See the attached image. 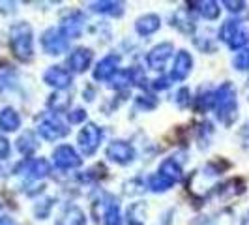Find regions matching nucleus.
I'll use <instances>...</instances> for the list:
<instances>
[{
    "label": "nucleus",
    "mask_w": 249,
    "mask_h": 225,
    "mask_svg": "<svg viewBox=\"0 0 249 225\" xmlns=\"http://www.w3.org/2000/svg\"><path fill=\"white\" fill-rule=\"evenodd\" d=\"M213 109L217 118L225 124L236 118V90L231 83H223L213 92Z\"/></svg>",
    "instance_id": "nucleus-1"
},
{
    "label": "nucleus",
    "mask_w": 249,
    "mask_h": 225,
    "mask_svg": "<svg viewBox=\"0 0 249 225\" xmlns=\"http://www.w3.org/2000/svg\"><path fill=\"white\" fill-rule=\"evenodd\" d=\"M101 137H103V131L96 124H87L81 133H79V147L83 150L85 156H92L96 150L100 149Z\"/></svg>",
    "instance_id": "nucleus-2"
},
{
    "label": "nucleus",
    "mask_w": 249,
    "mask_h": 225,
    "mask_svg": "<svg viewBox=\"0 0 249 225\" xmlns=\"http://www.w3.org/2000/svg\"><path fill=\"white\" fill-rule=\"evenodd\" d=\"M41 45L49 55H62L70 49V39L64 36L60 28H49L41 38Z\"/></svg>",
    "instance_id": "nucleus-3"
},
{
    "label": "nucleus",
    "mask_w": 249,
    "mask_h": 225,
    "mask_svg": "<svg viewBox=\"0 0 249 225\" xmlns=\"http://www.w3.org/2000/svg\"><path fill=\"white\" fill-rule=\"evenodd\" d=\"M53 160L58 169H75L83 163V158L77 154V150L70 145H60L53 152Z\"/></svg>",
    "instance_id": "nucleus-4"
},
{
    "label": "nucleus",
    "mask_w": 249,
    "mask_h": 225,
    "mask_svg": "<svg viewBox=\"0 0 249 225\" xmlns=\"http://www.w3.org/2000/svg\"><path fill=\"white\" fill-rule=\"evenodd\" d=\"M13 49L21 58L32 56V34L26 25H19L13 28Z\"/></svg>",
    "instance_id": "nucleus-5"
},
{
    "label": "nucleus",
    "mask_w": 249,
    "mask_h": 225,
    "mask_svg": "<svg viewBox=\"0 0 249 225\" xmlns=\"http://www.w3.org/2000/svg\"><path fill=\"white\" fill-rule=\"evenodd\" d=\"M107 158L120 165H127L135 160V150L125 141H112L107 147Z\"/></svg>",
    "instance_id": "nucleus-6"
},
{
    "label": "nucleus",
    "mask_w": 249,
    "mask_h": 225,
    "mask_svg": "<svg viewBox=\"0 0 249 225\" xmlns=\"http://www.w3.org/2000/svg\"><path fill=\"white\" fill-rule=\"evenodd\" d=\"M173 53H175V45L173 43H169V41H163L160 45H156L154 49L148 53V56H146V62L152 70H161L165 62L173 56Z\"/></svg>",
    "instance_id": "nucleus-7"
},
{
    "label": "nucleus",
    "mask_w": 249,
    "mask_h": 225,
    "mask_svg": "<svg viewBox=\"0 0 249 225\" xmlns=\"http://www.w3.org/2000/svg\"><path fill=\"white\" fill-rule=\"evenodd\" d=\"M118 64H120V56L114 53L103 56L94 70V79L96 81H109L112 75L118 72Z\"/></svg>",
    "instance_id": "nucleus-8"
},
{
    "label": "nucleus",
    "mask_w": 249,
    "mask_h": 225,
    "mask_svg": "<svg viewBox=\"0 0 249 225\" xmlns=\"http://www.w3.org/2000/svg\"><path fill=\"white\" fill-rule=\"evenodd\" d=\"M43 79H45L47 85L58 88V90H64V88H68L71 85V74H70L68 70L60 68V66L49 68V70L45 72V75H43Z\"/></svg>",
    "instance_id": "nucleus-9"
},
{
    "label": "nucleus",
    "mask_w": 249,
    "mask_h": 225,
    "mask_svg": "<svg viewBox=\"0 0 249 225\" xmlns=\"http://www.w3.org/2000/svg\"><path fill=\"white\" fill-rule=\"evenodd\" d=\"M193 66V58L187 51H180L175 56V64H173V72H171V81H184Z\"/></svg>",
    "instance_id": "nucleus-10"
},
{
    "label": "nucleus",
    "mask_w": 249,
    "mask_h": 225,
    "mask_svg": "<svg viewBox=\"0 0 249 225\" xmlns=\"http://www.w3.org/2000/svg\"><path fill=\"white\" fill-rule=\"evenodd\" d=\"M37 131L41 133V137H45L47 141H56V139L68 135L70 130H68L58 118H47V120H43V122L39 124Z\"/></svg>",
    "instance_id": "nucleus-11"
},
{
    "label": "nucleus",
    "mask_w": 249,
    "mask_h": 225,
    "mask_svg": "<svg viewBox=\"0 0 249 225\" xmlns=\"http://www.w3.org/2000/svg\"><path fill=\"white\" fill-rule=\"evenodd\" d=\"M90 64H92V51L85 49V47L75 49L73 53L68 56V66H70V70L75 72V74H81V72L88 70Z\"/></svg>",
    "instance_id": "nucleus-12"
},
{
    "label": "nucleus",
    "mask_w": 249,
    "mask_h": 225,
    "mask_svg": "<svg viewBox=\"0 0 249 225\" xmlns=\"http://www.w3.org/2000/svg\"><path fill=\"white\" fill-rule=\"evenodd\" d=\"M83 28H85V19H83V15L79 12L70 13L62 21V25H60V30H62L64 36L68 38V39L79 38L81 32H83Z\"/></svg>",
    "instance_id": "nucleus-13"
},
{
    "label": "nucleus",
    "mask_w": 249,
    "mask_h": 225,
    "mask_svg": "<svg viewBox=\"0 0 249 225\" xmlns=\"http://www.w3.org/2000/svg\"><path fill=\"white\" fill-rule=\"evenodd\" d=\"M160 26H161V19L156 13H148V15L139 17L137 23H135V30H137L141 36H150V34L158 32Z\"/></svg>",
    "instance_id": "nucleus-14"
},
{
    "label": "nucleus",
    "mask_w": 249,
    "mask_h": 225,
    "mask_svg": "<svg viewBox=\"0 0 249 225\" xmlns=\"http://www.w3.org/2000/svg\"><path fill=\"white\" fill-rule=\"evenodd\" d=\"M103 224L105 225H122V218H120V206L118 201L107 197V203H103Z\"/></svg>",
    "instance_id": "nucleus-15"
},
{
    "label": "nucleus",
    "mask_w": 249,
    "mask_h": 225,
    "mask_svg": "<svg viewBox=\"0 0 249 225\" xmlns=\"http://www.w3.org/2000/svg\"><path fill=\"white\" fill-rule=\"evenodd\" d=\"M58 225H87V216L79 206H68L58 220Z\"/></svg>",
    "instance_id": "nucleus-16"
},
{
    "label": "nucleus",
    "mask_w": 249,
    "mask_h": 225,
    "mask_svg": "<svg viewBox=\"0 0 249 225\" xmlns=\"http://www.w3.org/2000/svg\"><path fill=\"white\" fill-rule=\"evenodd\" d=\"M160 175H163L165 178H169L173 184L178 182L180 178H182V169H180V165L175 162V158H169V160H165V162L160 165V171H158Z\"/></svg>",
    "instance_id": "nucleus-17"
},
{
    "label": "nucleus",
    "mask_w": 249,
    "mask_h": 225,
    "mask_svg": "<svg viewBox=\"0 0 249 225\" xmlns=\"http://www.w3.org/2000/svg\"><path fill=\"white\" fill-rule=\"evenodd\" d=\"M244 26V23L240 21V19H229V21H225L221 28H219V32H217V36L221 41H225L227 45H229V41L232 39V38L236 36V32Z\"/></svg>",
    "instance_id": "nucleus-18"
},
{
    "label": "nucleus",
    "mask_w": 249,
    "mask_h": 225,
    "mask_svg": "<svg viewBox=\"0 0 249 225\" xmlns=\"http://www.w3.org/2000/svg\"><path fill=\"white\" fill-rule=\"evenodd\" d=\"M92 12H98V13H107V15H122L124 8L120 2H94L90 4Z\"/></svg>",
    "instance_id": "nucleus-19"
},
{
    "label": "nucleus",
    "mask_w": 249,
    "mask_h": 225,
    "mask_svg": "<svg viewBox=\"0 0 249 225\" xmlns=\"http://www.w3.org/2000/svg\"><path fill=\"white\" fill-rule=\"evenodd\" d=\"M195 6H199L197 10L204 19L213 21L219 17V4H215V2H195Z\"/></svg>",
    "instance_id": "nucleus-20"
},
{
    "label": "nucleus",
    "mask_w": 249,
    "mask_h": 225,
    "mask_svg": "<svg viewBox=\"0 0 249 225\" xmlns=\"http://www.w3.org/2000/svg\"><path fill=\"white\" fill-rule=\"evenodd\" d=\"M0 126L2 130H17L19 128V116L13 109H4L0 114Z\"/></svg>",
    "instance_id": "nucleus-21"
},
{
    "label": "nucleus",
    "mask_w": 249,
    "mask_h": 225,
    "mask_svg": "<svg viewBox=\"0 0 249 225\" xmlns=\"http://www.w3.org/2000/svg\"><path fill=\"white\" fill-rule=\"evenodd\" d=\"M171 186H173V182L169 178H165L163 175H160V173L152 175L148 180V188L152 191H156V193L158 191H167V189H171Z\"/></svg>",
    "instance_id": "nucleus-22"
},
{
    "label": "nucleus",
    "mask_w": 249,
    "mask_h": 225,
    "mask_svg": "<svg viewBox=\"0 0 249 225\" xmlns=\"http://www.w3.org/2000/svg\"><path fill=\"white\" fill-rule=\"evenodd\" d=\"M248 43H249V28L242 26L236 32V36L229 41V47L231 49H244Z\"/></svg>",
    "instance_id": "nucleus-23"
},
{
    "label": "nucleus",
    "mask_w": 249,
    "mask_h": 225,
    "mask_svg": "<svg viewBox=\"0 0 249 225\" xmlns=\"http://www.w3.org/2000/svg\"><path fill=\"white\" fill-rule=\"evenodd\" d=\"M109 81H111L112 88L129 87V85H131V72H129V70H125V72H120V70H118V72L112 75Z\"/></svg>",
    "instance_id": "nucleus-24"
},
{
    "label": "nucleus",
    "mask_w": 249,
    "mask_h": 225,
    "mask_svg": "<svg viewBox=\"0 0 249 225\" xmlns=\"http://www.w3.org/2000/svg\"><path fill=\"white\" fill-rule=\"evenodd\" d=\"M232 66L240 70V72H244V70H249V49H242L238 53L236 56L232 58Z\"/></svg>",
    "instance_id": "nucleus-25"
},
{
    "label": "nucleus",
    "mask_w": 249,
    "mask_h": 225,
    "mask_svg": "<svg viewBox=\"0 0 249 225\" xmlns=\"http://www.w3.org/2000/svg\"><path fill=\"white\" fill-rule=\"evenodd\" d=\"M36 147H37L36 141L32 139V135H30V133H26L25 137H21V141H19V149H21V152H25V154L32 152Z\"/></svg>",
    "instance_id": "nucleus-26"
},
{
    "label": "nucleus",
    "mask_w": 249,
    "mask_h": 225,
    "mask_svg": "<svg viewBox=\"0 0 249 225\" xmlns=\"http://www.w3.org/2000/svg\"><path fill=\"white\" fill-rule=\"evenodd\" d=\"M189 100H191V94H189V90H187L186 87L184 88H180L178 92H176V98L175 101L180 105V107H186L187 103H189Z\"/></svg>",
    "instance_id": "nucleus-27"
},
{
    "label": "nucleus",
    "mask_w": 249,
    "mask_h": 225,
    "mask_svg": "<svg viewBox=\"0 0 249 225\" xmlns=\"http://www.w3.org/2000/svg\"><path fill=\"white\" fill-rule=\"evenodd\" d=\"M156 103H158V101L154 100L152 96H141V98H137V107L144 109V111L154 109V107H156Z\"/></svg>",
    "instance_id": "nucleus-28"
},
{
    "label": "nucleus",
    "mask_w": 249,
    "mask_h": 225,
    "mask_svg": "<svg viewBox=\"0 0 249 225\" xmlns=\"http://www.w3.org/2000/svg\"><path fill=\"white\" fill-rule=\"evenodd\" d=\"M85 118H87V111H83V109H73V111L68 114L70 124H81Z\"/></svg>",
    "instance_id": "nucleus-29"
},
{
    "label": "nucleus",
    "mask_w": 249,
    "mask_h": 225,
    "mask_svg": "<svg viewBox=\"0 0 249 225\" xmlns=\"http://www.w3.org/2000/svg\"><path fill=\"white\" fill-rule=\"evenodd\" d=\"M169 87H171V77H158L152 85V88H156V90H165Z\"/></svg>",
    "instance_id": "nucleus-30"
},
{
    "label": "nucleus",
    "mask_w": 249,
    "mask_h": 225,
    "mask_svg": "<svg viewBox=\"0 0 249 225\" xmlns=\"http://www.w3.org/2000/svg\"><path fill=\"white\" fill-rule=\"evenodd\" d=\"M223 6H227L231 12H242L246 8V2H223Z\"/></svg>",
    "instance_id": "nucleus-31"
},
{
    "label": "nucleus",
    "mask_w": 249,
    "mask_h": 225,
    "mask_svg": "<svg viewBox=\"0 0 249 225\" xmlns=\"http://www.w3.org/2000/svg\"><path fill=\"white\" fill-rule=\"evenodd\" d=\"M8 154V143H6V139L0 137V156H6Z\"/></svg>",
    "instance_id": "nucleus-32"
}]
</instances>
